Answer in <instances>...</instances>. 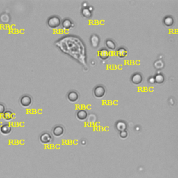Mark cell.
<instances>
[{
	"label": "cell",
	"mask_w": 178,
	"mask_h": 178,
	"mask_svg": "<svg viewBox=\"0 0 178 178\" xmlns=\"http://www.w3.org/2000/svg\"><path fill=\"white\" fill-rule=\"evenodd\" d=\"M60 24H61L60 19L58 16H52V17H49L47 20V25L51 29L58 28L60 25Z\"/></svg>",
	"instance_id": "cell-1"
},
{
	"label": "cell",
	"mask_w": 178,
	"mask_h": 178,
	"mask_svg": "<svg viewBox=\"0 0 178 178\" xmlns=\"http://www.w3.org/2000/svg\"><path fill=\"white\" fill-rule=\"evenodd\" d=\"M105 93H106V89L102 85H98L93 90L94 95L97 98H101V97H104Z\"/></svg>",
	"instance_id": "cell-2"
},
{
	"label": "cell",
	"mask_w": 178,
	"mask_h": 178,
	"mask_svg": "<svg viewBox=\"0 0 178 178\" xmlns=\"http://www.w3.org/2000/svg\"><path fill=\"white\" fill-rule=\"evenodd\" d=\"M53 138L50 133L49 132H43L40 135V140L42 143L43 144H49L52 141Z\"/></svg>",
	"instance_id": "cell-3"
},
{
	"label": "cell",
	"mask_w": 178,
	"mask_h": 178,
	"mask_svg": "<svg viewBox=\"0 0 178 178\" xmlns=\"http://www.w3.org/2000/svg\"><path fill=\"white\" fill-rule=\"evenodd\" d=\"M19 103L22 106L24 107H27L29 106L32 103V98L29 95H24L19 99Z\"/></svg>",
	"instance_id": "cell-4"
},
{
	"label": "cell",
	"mask_w": 178,
	"mask_h": 178,
	"mask_svg": "<svg viewBox=\"0 0 178 178\" xmlns=\"http://www.w3.org/2000/svg\"><path fill=\"white\" fill-rule=\"evenodd\" d=\"M64 132H65V129L64 127L60 124L54 126L52 129V134L55 137H60L63 136Z\"/></svg>",
	"instance_id": "cell-5"
},
{
	"label": "cell",
	"mask_w": 178,
	"mask_h": 178,
	"mask_svg": "<svg viewBox=\"0 0 178 178\" xmlns=\"http://www.w3.org/2000/svg\"><path fill=\"white\" fill-rule=\"evenodd\" d=\"M79 98V93L75 90H71L67 93V99L71 102H76Z\"/></svg>",
	"instance_id": "cell-6"
},
{
	"label": "cell",
	"mask_w": 178,
	"mask_h": 178,
	"mask_svg": "<svg viewBox=\"0 0 178 178\" xmlns=\"http://www.w3.org/2000/svg\"><path fill=\"white\" fill-rule=\"evenodd\" d=\"M131 81L134 84H140L141 83L142 81H143V76H142L141 74L136 72V73L134 74L132 76H131Z\"/></svg>",
	"instance_id": "cell-7"
},
{
	"label": "cell",
	"mask_w": 178,
	"mask_h": 178,
	"mask_svg": "<svg viewBox=\"0 0 178 178\" xmlns=\"http://www.w3.org/2000/svg\"><path fill=\"white\" fill-rule=\"evenodd\" d=\"M76 118H77L80 120H84L85 119L87 118L88 117V113L86 110L84 109H81L79 110L77 112H76Z\"/></svg>",
	"instance_id": "cell-8"
},
{
	"label": "cell",
	"mask_w": 178,
	"mask_h": 178,
	"mask_svg": "<svg viewBox=\"0 0 178 178\" xmlns=\"http://www.w3.org/2000/svg\"><path fill=\"white\" fill-rule=\"evenodd\" d=\"M127 54H128L127 49L124 47H120V48H118V50L116 51L117 56H118L119 58L126 57Z\"/></svg>",
	"instance_id": "cell-9"
},
{
	"label": "cell",
	"mask_w": 178,
	"mask_h": 178,
	"mask_svg": "<svg viewBox=\"0 0 178 178\" xmlns=\"http://www.w3.org/2000/svg\"><path fill=\"white\" fill-rule=\"evenodd\" d=\"M99 56L102 60H106L109 57V51L106 49H102L99 51Z\"/></svg>",
	"instance_id": "cell-10"
},
{
	"label": "cell",
	"mask_w": 178,
	"mask_h": 178,
	"mask_svg": "<svg viewBox=\"0 0 178 178\" xmlns=\"http://www.w3.org/2000/svg\"><path fill=\"white\" fill-rule=\"evenodd\" d=\"M11 130H12L11 127L8 124H3V125L1 127V128H0V131H1L2 134H10Z\"/></svg>",
	"instance_id": "cell-11"
},
{
	"label": "cell",
	"mask_w": 178,
	"mask_h": 178,
	"mask_svg": "<svg viewBox=\"0 0 178 178\" xmlns=\"http://www.w3.org/2000/svg\"><path fill=\"white\" fill-rule=\"evenodd\" d=\"M3 118L6 119V120H10L14 118V113L11 110H7L5 111L4 113H3Z\"/></svg>",
	"instance_id": "cell-12"
},
{
	"label": "cell",
	"mask_w": 178,
	"mask_h": 178,
	"mask_svg": "<svg viewBox=\"0 0 178 178\" xmlns=\"http://www.w3.org/2000/svg\"><path fill=\"white\" fill-rule=\"evenodd\" d=\"M90 42H91L92 47H97L99 42V37L97 35H92L91 38H90Z\"/></svg>",
	"instance_id": "cell-13"
},
{
	"label": "cell",
	"mask_w": 178,
	"mask_h": 178,
	"mask_svg": "<svg viewBox=\"0 0 178 178\" xmlns=\"http://www.w3.org/2000/svg\"><path fill=\"white\" fill-rule=\"evenodd\" d=\"M62 26L65 29H70L73 26V23L70 19H65L62 23Z\"/></svg>",
	"instance_id": "cell-14"
},
{
	"label": "cell",
	"mask_w": 178,
	"mask_h": 178,
	"mask_svg": "<svg viewBox=\"0 0 178 178\" xmlns=\"http://www.w3.org/2000/svg\"><path fill=\"white\" fill-rule=\"evenodd\" d=\"M106 45L107 46L108 49H111V50H113V49H115V47H116V44H115V42L113 41V40H111V39H108V40H106Z\"/></svg>",
	"instance_id": "cell-15"
},
{
	"label": "cell",
	"mask_w": 178,
	"mask_h": 178,
	"mask_svg": "<svg viewBox=\"0 0 178 178\" xmlns=\"http://www.w3.org/2000/svg\"><path fill=\"white\" fill-rule=\"evenodd\" d=\"M116 128L118 131H124L127 128V124L124 122H122V121H120V122H117L116 124Z\"/></svg>",
	"instance_id": "cell-16"
},
{
	"label": "cell",
	"mask_w": 178,
	"mask_h": 178,
	"mask_svg": "<svg viewBox=\"0 0 178 178\" xmlns=\"http://www.w3.org/2000/svg\"><path fill=\"white\" fill-rule=\"evenodd\" d=\"M154 81L158 83H161L163 82V81H164V76L162 74H156L155 78H154Z\"/></svg>",
	"instance_id": "cell-17"
},
{
	"label": "cell",
	"mask_w": 178,
	"mask_h": 178,
	"mask_svg": "<svg viewBox=\"0 0 178 178\" xmlns=\"http://www.w3.org/2000/svg\"><path fill=\"white\" fill-rule=\"evenodd\" d=\"M173 19L171 17H165L164 20H163V22H164L165 25L167 26H170L172 25L173 24Z\"/></svg>",
	"instance_id": "cell-18"
},
{
	"label": "cell",
	"mask_w": 178,
	"mask_h": 178,
	"mask_svg": "<svg viewBox=\"0 0 178 178\" xmlns=\"http://www.w3.org/2000/svg\"><path fill=\"white\" fill-rule=\"evenodd\" d=\"M82 14L85 16V17H90V16H91V11H90L88 8H85L83 10Z\"/></svg>",
	"instance_id": "cell-19"
},
{
	"label": "cell",
	"mask_w": 178,
	"mask_h": 178,
	"mask_svg": "<svg viewBox=\"0 0 178 178\" xmlns=\"http://www.w3.org/2000/svg\"><path fill=\"white\" fill-rule=\"evenodd\" d=\"M163 65H164V63H163L162 60H157V61H156L155 63H154V66L158 69L162 68Z\"/></svg>",
	"instance_id": "cell-20"
},
{
	"label": "cell",
	"mask_w": 178,
	"mask_h": 178,
	"mask_svg": "<svg viewBox=\"0 0 178 178\" xmlns=\"http://www.w3.org/2000/svg\"><path fill=\"white\" fill-rule=\"evenodd\" d=\"M128 136V133L127 131H120V137L121 138H126Z\"/></svg>",
	"instance_id": "cell-21"
},
{
	"label": "cell",
	"mask_w": 178,
	"mask_h": 178,
	"mask_svg": "<svg viewBox=\"0 0 178 178\" xmlns=\"http://www.w3.org/2000/svg\"><path fill=\"white\" fill-rule=\"evenodd\" d=\"M5 111H6V106H5L4 104L0 102V115L3 114Z\"/></svg>",
	"instance_id": "cell-22"
}]
</instances>
